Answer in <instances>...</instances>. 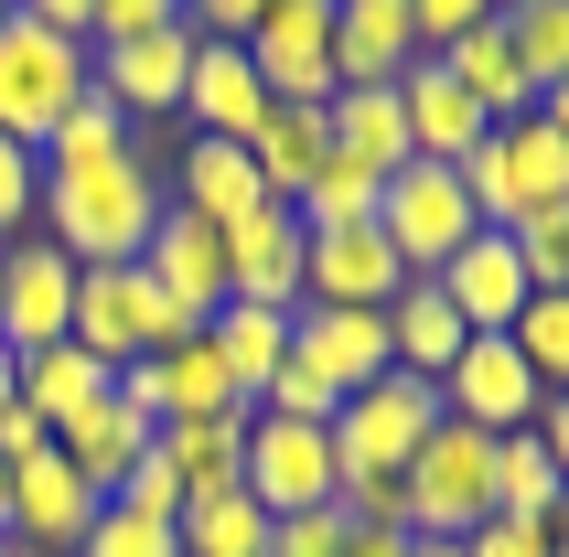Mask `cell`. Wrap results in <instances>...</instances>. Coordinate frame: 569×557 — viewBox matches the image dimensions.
Masks as SVG:
<instances>
[{"label":"cell","mask_w":569,"mask_h":557,"mask_svg":"<svg viewBox=\"0 0 569 557\" xmlns=\"http://www.w3.org/2000/svg\"><path fill=\"white\" fill-rule=\"evenodd\" d=\"M0 22H11V0H0Z\"/></svg>","instance_id":"9f6ffc18"},{"label":"cell","mask_w":569,"mask_h":557,"mask_svg":"<svg viewBox=\"0 0 569 557\" xmlns=\"http://www.w3.org/2000/svg\"><path fill=\"white\" fill-rule=\"evenodd\" d=\"M269 557H345V515H333V504L280 515V526H269Z\"/></svg>","instance_id":"b9f144b4"},{"label":"cell","mask_w":569,"mask_h":557,"mask_svg":"<svg viewBox=\"0 0 569 557\" xmlns=\"http://www.w3.org/2000/svg\"><path fill=\"white\" fill-rule=\"evenodd\" d=\"M398 119H409V161H451V172H462V161L483 151V129H495L473 97L441 75V54H419L409 75H398Z\"/></svg>","instance_id":"d6986e66"},{"label":"cell","mask_w":569,"mask_h":557,"mask_svg":"<svg viewBox=\"0 0 569 557\" xmlns=\"http://www.w3.org/2000/svg\"><path fill=\"white\" fill-rule=\"evenodd\" d=\"M237 54L269 87V108H333V0H269Z\"/></svg>","instance_id":"9c48e42d"},{"label":"cell","mask_w":569,"mask_h":557,"mask_svg":"<svg viewBox=\"0 0 569 557\" xmlns=\"http://www.w3.org/2000/svg\"><path fill=\"white\" fill-rule=\"evenodd\" d=\"M430 429H441V386L387 365L377 386H355V397L333 407V462H345V483H366V472L398 483V472L419 462V439H430Z\"/></svg>","instance_id":"3957f363"},{"label":"cell","mask_w":569,"mask_h":557,"mask_svg":"<svg viewBox=\"0 0 569 557\" xmlns=\"http://www.w3.org/2000/svg\"><path fill=\"white\" fill-rule=\"evenodd\" d=\"M0 536H11V462H0Z\"/></svg>","instance_id":"f5cc1de1"},{"label":"cell","mask_w":569,"mask_h":557,"mask_svg":"<svg viewBox=\"0 0 569 557\" xmlns=\"http://www.w3.org/2000/svg\"><path fill=\"white\" fill-rule=\"evenodd\" d=\"M237 494L280 526V515H312V504L345 494V462H333V429H301V418H248V462H237Z\"/></svg>","instance_id":"ba28073f"},{"label":"cell","mask_w":569,"mask_h":557,"mask_svg":"<svg viewBox=\"0 0 569 557\" xmlns=\"http://www.w3.org/2000/svg\"><path fill=\"white\" fill-rule=\"evenodd\" d=\"M0 407H11V354H0Z\"/></svg>","instance_id":"db71d44e"},{"label":"cell","mask_w":569,"mask_h":557,"mask_svg":"<svg viewBox=\"0 0 569 557\" xmlns=\"http://www.w3.org/2000/svg\"><path fill=\"white\" fill-rule=\"evenodd\" d=\"M462 193H473V215L506 236L516 215H538V204H569V151L548 140V119L527 108V119L483 129V151L462 161Z\"/></svg>","instance_id":"8992f818"},{"label":"cell","mask_w":569,"mask_h":557,"mask_svg":"<svg viewBox=\"0 0 569 557\" xmlns=\"http://www.w3.org/2000/svg\"><path fill=\"white\" fill-rule=\"evenodd\" d=\"M516 354H527V375H538L548 397H569V290H538V301L516 311Z\"/></svg>","instance_id":"8d00e7d4"},{"label":"cell","mask_w":569,"mask_h":557,"mask_svg":"<svg viewBox=\"0 0 569 557\" xmlns=\"http://www.w3.org/2000/svg\"><path fill=\"white\" fill-rule=\"evenodd\" d=\"M538 439H548V462H559V483H569V397L538 407Z\"/></svg>","instance_id":"681fc988"},{"label":"cell","mask_w":569,"mask_h":557,"mask_svg":"<svg viewBox=\"0 0 569 557\" xmlns=\"http://www.w3.org/2000/svg\"><path fill=\"white\" fill-rule=\"evenodd\" d=\"M0 557H22V547H11V536H0Z\"/></svg>","instance_id":"11a10c76"},{"label":"cell","mask_w":569,"mask_h":557,"mask_svg":"<svg viewBox=\"0 0 569 557\" xmlns=\"http://www.w3.org/2000/svg\"><path fill=\"white\" fill-rule=\"evenodd\" d=\"M462 343H473V333H462V311L441 301V278H409V290L387 301V365H398V375H430V386H441Z\"/></svg>","instance_id":"d4e9b609"},{"label":"cell","mask_w":569,"mask_h":557,"mask_svg":"<svg viewBox=\"0 0 569 557\" xmlns=\"http://www.w3.org/2000/svg\"><path fill=\"white\" fill-rule=\"evenodd\" d=\"M548 557H559V547H548Z\"/></svg>","instance_id":"6f0895ef"},{"label":"cell","mask_w":569,"mask_h":557,"mask_svg":"<svg viewBox=\"0 0 569 557\" xmlns=\"http://www.w3.org/2000/svg\"><path fill=\"white\" fill-rule=\"evenodd\" d=\"M345 557H409V536L398 526H345Z\"/></svg>","instance_id":"c3c4849f"},{"label":"cell","mask_w":569,"mask_h":557,"mask_svg":"<svg viewBox=\"0 0 569 557\" xmlns=\"http://www.w3.org/2000/svg\"><path fill=\"white\" fill-rule=\"evenodd\" d=\"M54 450L76 462V483H97V494H119L129 472H140V450H151V418L140 407H119V397H97L76 429H54Z\"/></svg>","instance_id":"83f0119b"},{"label":"cell","mask_w":569,"mask_h":557,"mask_svg":"<svg viewBox=\"0 0 569 557\" xmlns=\"http://www.w3.org/2000/svg\"><path fill=\"white\" fill-rule=\"evenodd\" d=\"M226 301H258V311H290L301 301V215L269 204L226 236Z\"/></svg>","instance_id":"ffe728a7"},{"label":"cell","mask_w":569,"mask_h":557,"mask_svg":"<svg viewBox=\"0 0 569 557\" xmlns=\"http://www.w3.org/2000/svg\"><path fill=\"white\" fill-rule=\"evenodd\" d=\"M516 269H527V290H569V204H538V215L506 225Z\"/></svg>","instance_id":"f35d334b"},{"label":"cell","mask_w":569,"mask_h":557,"mask_svg":"<svg viewBox=\"0 0 569 557\" xmlns=\"http://www.w3.org/2000/svg\"><path fill=\"white\" fill-rule=\"evenodd\" d=\"M76 97H87V43H64V32L11 11V22H0V140L43 151Z\"/></svg>","instance_id":"277c9868"},{"label":"cell","mask_w":569,"mask_h":557,"mask_svg":"<svg viewBox=\"0 0 569 557\" xmlns=\"http://www.w3.org/2000/svg\"><path fill=\"white\" fill-rule=\"evenodd\" d=\"M119 375L97 365V354H76V343H43V354H11V397L43 418V429H76L97 397H108Z\"/></svg>","instance_id":"cb8c5ba5"},{"label":"cell","mask_w":569,"mask_h":557,"mask_svg":"<svg viewBox=\"0 0 569 557\" xmlns=\"http://www.w3.org/2000/svg\"><path fill=\"white\" fill-rule=\"evenodd\" d=\"M430 54L409 0H333V87H398Z\"/></svg>","instance_id":"ac0fdd59"},{"label":"cell","mask_w":569,"mask_h":557,"mask_svg":"<svg viewBox=\"0 0 569 557\" xmlns=\"http://www.w3.org/2000/svg\"><path fill=\"white\" fill-rule=\"evenodd\" d=\"M97 483H76V462L64 450H32V462H11V547L22 557H76V536L97 526Z\"/></svg>","instance_id":"5bb4252c"},{"label":"cell","mask_w":569,"mask_h":557,"mask_svg":"<svg viewBox=\"0 0 569 557\" xmlns=\"http://www.w3.org/2000/svg\"><path fill=\"white\" fill-rule=\"evenodd\" d=\"M269 119V87L248 75L237 43H193V75H183V129L193 140H248Z\"/></svg>","instance_id":"44dd1931"},{"label":"cell","mask_w":569,"mask_h":557,"mask_svg":"<svg viewBox=\"0 0 569 557\" xmlns=\"http://www.w3.org/2000/svg\"><path fill=\"white\" fill-rule=\"evenodd\" d=\"M495 22H506L516 64H527V87L548 97V87H559V75H569V0H506Z\"/></svg>","instance_id":"e575fe53"},{"label":"cell","mask_w":569,"mask_h":557,"mask_svg":"<svg viewBox=\"0 0 569 557\" xmlns=\"http://www.w3.org/2000/svg\"><path fill=\"white\" fill-rule=\"evenodd\" d=\"M183 333H193V322L140 278V257H129V269H76V333H64V343L97 354L108 375L140 365V354H161V343H183Z\"/></svg>","instance_id":"5b68a950"},{"label":"cell","mask_w":569,"mask_h":557,"mask_svg":"<svg viewBox=\"0 0 569 557\" xmlns=\"http://www.w3.org/2000/svg\"><path fill=\"white\" fill-rule=\"evenodd\" d=\"M538 119H548V140H559V151H569V75H559V87L538 97Z\"/></svg>","instance_id":"f907efd6"},{"label":"cell","mask_w":569,"mask_h":557,"mask_svg":"<svg viewBox=\"0 0 569 557\" xmlns=\"http://www.w3.org/2000/svg\"><path fill=\"white\" fill-rule=\"evenodd\" d=\"M22 22H43V32H64V43H87V22H97V0H11Z\"/></svg>","instance_id":"7dc6e473"},{"label":"cell","mask_w":569,"mask_h":557,"mask_svg":"<svg viewBox=\"0 0 569 557\" xmlns=\"http://www.w3.org/2000/svg\"><path fill=\"white\" fill-rule=\"evenodd\" d=\"M398 483H409V536H473L483 515H495V439L441 418Z\"/></svg>","instance_id":"52a82bcc"},{"label":"cell","mask_w":569,"mask_h":557,"mask_svg":"<svg viewBox=\"0 0 569 557\" xmlns=\"http://www.w3.org/2000/svg\"><path fill=\"white\" fill-rule=\"evenodd\" d=\"M183 22V0H97V22H87V54H108V43H151V32Z\"/></svg>","instance_id":"ab89813d"},{"label":"cell","mask_w":569,"mask_h":557,"mask_svg":"<svg viewBox=\"0 0 569 557\" xmlns=\"http://www.w3.org/2000/svg\"><path fill=\"white\" fill-rule=\"evenodd\" d=\"M258 11H269V0H183V32L193 43H248Z\"/></svg>","instance_id":"f6af8a7d"},{"label":"cell","mask_w":569,"mask_h":557,"mask_svg":"<svg viewBox=\"0 0 569 557\" xmlns=\"http://www.w3.org/2000/svg\"><path fill=\"white\" fill-rule=\"evenodd\" d=\"M441 301L462 311V333H516V311L538 301V290H527V269H516V247L495 236V225H483L473 247H462V257L441 269Z\"/></svg>","instance_id":"603a6c76"},{"label":"cell","mask_w":569,"mask_h":557,"mask_svg":"<svg viewBox=\"0 0 569 557\" xmlns=\"http://www.w3.org/2000/svg\"><path fill=\"white\" fill-rule=\"evenodd\" d=\"M409 290L398 247H387L377 225H301V301L322 311H387Z\"/></svg>","instance_id":"7c38bea8"},{"label":"cell","mask_w":569,"mask_h":557,"mask_svg":"<svg viewBox=\"0 0 569 557\" xmlns=\"http://www.w3.org/2000/svg\"><path fill=\"white\" fill-rule=\"evenodd\" d=\"M32 450H54V429H43V418L11 397V407H0V462H32Z\"/></svg>","instance_id":"bcb514c9"},{"label":"cell","mask_w":569,"mask_h":557,"mask_svg":"<svg viewBox=\"0 0 569 557\" xmlns=\"http://www.w3.org/2000/svg\"><path fill=\"white\" fill-rule=\"evenodd\" d=\"M172 418H258L248 397H237V375L216 365V343L183 333L151 354V429H172Z\"/></svg>","instance_id":"7402d4cb"},{"label":"cell","mask_w":569,"mask_h":557,"mask_svg":"<svg viewBox=\"0 0 569 557\" xmlns=\"http://www.w3.org/2000/svg\"><path fill=\"white\" fill-rule=\"evenodd\" d=\"M172 536H183V557H269V515H258L237 483H226V494H193L183 515H172Z\"/></svg>","instance_id":"1f68e13d"},{"label":"cell","mask_w":569,"mask_h":557,"mask_svg":"<svg viewBox=\"0 0 569 557\" xmlns=\"http://www.w3.org/2000/svg\"><path fill=\"white\" fill-rule=\"evenodd\" d=\"M76 557H183L172 515H140V504H97V526L76 536Z\"/></svg>","instance_id":"74e56055"},{"label":"cell","mask_w":569,"mask_h":557,"mask_svg":"<svg viewBox=\"0 0 569 557\" xmlns=\"http://www.w3.org/2000/svg\"><path fill=\"white\" fill-rule=\"evenodd\" d=\"M322 151H333L322 108H269V119L248 129V161H258V183H269V204H301V183L322 172Z\"/></svg>","instance_id":"f1b7e54d"},{"label":"cell","mask_w":569,"mask_h":557,"mask_svg":"<svg viewBox=\"0 0 569 557\" xmlns=\"http://www.w3.org/2000/svg\"><path fill=\"white\" fill-rule=\"evenodd\" d=\"M140 278H151L161 301L183 311L193 333L226 311V236L204 215H183V204H161V225H151V247H140Z\"/></svg>","instance_id":"9a60e30c"},{"label":"cell","mask_w":569,"mask_h":557,"mask_svg":"<svg viewBox=\"0 0 569 557\" xmlns=\"http://www.w3.org/2000/svg\"><path fill=\"white\" fill-rule=\"evenodd\" d=\"M290 365H312L333 397L377 386V375H387V311H322V301H290Z\"/></svg>","instance_id":"2e32d148"},{"label":"cell","mask_w":569,"mask_h":557,"mask_svg":"<svg viewBox=\"0 0 569 557\" xmlns=\"http://www.w3.org/2000/svg\"><path fill=\"white\" fill-rule=\"evenodd\" d=\"M548 547H559V557H569V494H559V515H548Z\"/></svg>","instance_id":"816d5d0a"},{"label":"cell","mask_w":569,"mask_h":557,"mask_svg":"<svg viewBox=\"0 0 569 557\" xmlns=\"http://www.w3.org/2000/svg\"><path fill=\"white\" fill-rule=\"evenodd\" d=\"M129 140H140V129H129L119 108H108V97L87 87V97H76V108L54 119V140H43V172H76V161H119Z\"/></svg>","instance_id":"d590c367"},{"label":"cell","mask_w":569,"mask_h":557,"mask_svg":"<svg viewBox=\"0 0 569 557\" xmlns=\"http://www.w3.org/2000/svg\"><path fill=\"white\" fill-rule=\"evenodd\" d=\"M538 407H548V386L527 375V354H516L506 333H473L451 354V375H441V418H462V429H483V439L538 429Z\"/></svg>","instance_id":"30bf717a"},{"label":"cell","mask_w":569,"mask_h":557,"mask_svg":"<svg viewBox=\"0 0 569 557\" xmlns=\"http://www.w3.org/2000/svg\"><path fill=\"white\" fill-rule=\"evenodd\" d=\"M172 204L204 215L216 236H237L248 215H269V183H258L248 140H183V151H172Z\"/></svg>","instance_id":"e0dca14e"},{"label":"cell","mask_w":569,"mask_h":557,"mask_svg":"<svg viewBox=\"0 0 569 557\" xmlns=\"http://www.w3.org/2000/svg\"><path fill=\"white\" fill-rule=\"evenodd\" d=\"M441 75H451V87H462V97H473V108H483V119H495V129L538 108V87H527V64H516L506 22H473V32H462V43H441Z\"/></svg>","instance_id":"484cf974"},{"label":"cell","mask_w":569,"mask_h":557,"mask_svg":"<svg viewBox=\"0 0 569 557\" xmlns=\"http://www.w3.org/2000/svg\"><path fill=\"white\" fill-rule=\"evenodd\" d=\"M377 193H387V172H366L355 151H322V172L301 183L290 215H301V225H377Z\"/></svg>","instance_id":"836d02e7"},{"label":"cell","mask_w":569,"mask_h":557,"mask_svg":"<svg viewBox=\"0 0 569 557\" xmlns=\"http://www.w3.org/2000/svg\"><path fill=\"white\" fill-rule=\"evenodd\" d=\"M559 494H569V483H559V462H548L538 429H506V439H495V515H538V526H548Z\"/></svg>","instance_id":"d6a6232c"},{"label":"cell","mask_w":569,"mask_h":557,"mask_svg":"<svg viewBox=\"0 0 569 557\" xmlns=\"http://www.w3.org/2000/svg\"><path fill=\"white\" fill-rule=\"evenodd\" d=\"M161 129H140L119 161H76V172H43V204H32V236L64 247L76 269H129L161 225Z\"/></svg>","instance_id":"6da1fadb"},{"label":"cell","mask_w":569,"mask_h":557,"mask_svg":"<svg viewBox=\"0 0 569 557\" xmlns=\"http://www.w3.org/2000/svg\"><path fill=\"white\" fill-rule=\"evenodd\" d=\"M64 333H76V257L43 236H11L0 247V354H43Z\"/></svg>","instance_id":"8fae6325"},{"label":"cell","mask_w":569,"mask_h":557,"mask_svg":"<svg viewBox=\"0 0 569 557\" xmlns=\"http://www.w3.org/2000/svg\"><path fill=\"white\" fill-rule=\"evenodd\" d=\"M183 75H193V32H151V43H108V54H87V87L119 108L129 129H161L183 119Z\"/></svg>","instance_id":"4fadbf2b"},{"label":"cell","mask_w":569,"mask_h":557,"mask_svg":"<svg viewBox=\"0 0 569 557\" xmlns=\"http://www.w3.org/2000/svg\"><path fill=\"white\" fill-rule=\"evenodd\" d=\"M462 557H548V526L538 515H483V526L462 536Z\"/></svg>","instance_id":"ee69618b"},{"label":"cell","mask_w":569,"mask_h":557,"mask_svg":"<svg viewBox=\"0 0 569 557\" xmlns=\"http://www.w3.org/2000/svg\"><path fill=\"white\" fill-rule=\"evenodd\" d=\"M322 129H333V151H355L366 172H398V161H409V119H398V87H333Z\"/></svg>","instance_id":"4dcf8cb0"},{"label":"cell","mask_w":569,"mask_h":557,"mask_svg":"<svg viewBox=\"0 0 569 557\" xmlns=\"http://www.w3.org/2000/svg\"><path fill=\"white\" fill-rule=\"evenodd\" d=\"M32 204H43V151L0 140V247H11V236H32Z\"/></svg>","instance_id":"60d3db41"},{"label":"cell","mask_w":569,"mask_h":557,"mask_svg":"<svg viewBox=\"0 0 569 557\" xmlns=\"http://www.w3.org/2000/svg\"><path fill=\"white\" fill-rule=\"evenodd\" d=\"M151 462L172 472V494H226L237 483V462H248V418H172V429H151Z\"/></svg>","instance_id":"4316f807"},{"label":"cell","mask_w":569,"mask_h":557,"mask_svg":"<svg viewBox=\"0 0 569 557\" xmlns=\"http://www.w3.org/2000/svg\"><path fill=\"white\" fill-rule=\"evenodd\" d=\"M204 343H216V365L237 375V397L258 407V386L290 365V311H258V301H226L216 322H204Z\"/></svg>","instance_id":"f546056e"},{"label":"cell","mask_w":569,"mask_h":557,"mask_svg":"<svg viewBox=\"0 0 569 557\" xmlns=\"http://www.w3.org/2000/svg\"><path fill=\"white\" fill-rule=\"evenodd\" d=\"M495 11H506V0H409V22H419V43H430V54H441V43H462L473 22H495Z\"/></svg>","instance_id":"7bdbcfd3"},{"label":"cell","mask_w":569,"mask_h":557,"mask_svg":"<svg viewBox=\"0 0 569 557\" xmlns=\"http://www.w3.org/2000/svg\"><path fill=\"white\" fill-rule=\"evenodd\" d=\"M377 236L398 247V269H409V278H441L451 257L483 236V215H473V193H462L451 161H398L387 193H377Z\"/></svg>","instance_id":"7a4b0ae2"}]
</instances>
